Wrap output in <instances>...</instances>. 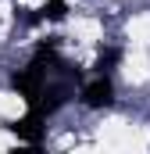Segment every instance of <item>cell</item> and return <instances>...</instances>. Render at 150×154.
<instances>
[{
    "instance_id": "obj_1",
    "label": "cell",
    "mask_w": 150,
    "mask_h": 154,
    "mask_svg": "<svg viewBox=\"0 0 150 154\" xmlns=\"http://www.w3.org/2000/svg\"><path fill=\"white\" fill-rule=\"evenodd\" d=\"M11 86L22 93V100L29 104V115H36L46 122V115L61 111L72 100L75 86H79V72L68 61L57 57V50L50 43H39L32 61L11 79Z\"/></svg>"
},
{
    "instance_id": "obj_2",
    "label": "cell",
    "mask_w": 150,
    "mask_h": 154,
    "mask_svg": "<svg viewBox=\"0 0 150 154\" xmlns=\"http://www.w3.org/2000/svg\"><path fill=\"white\" fill-rule=\"evenodd\" d=\"M111 100H114V86L107 79V72L82 86V104L86 108H111Z\"/></svg>"
},
{
    "instance_id": "obj_3",
    "label": "cell",
    "mask_w": 150,
    "mask_h": 154,
    "mask_svg": "<svg viewBox=\"0 0 150 154\" xmlns=\"http://www.w3.org/2000/svg\"><path fill=\"white\" fill-rule=\"evenodd\" d=\"M43 118H36V115H25V118H18L14 125H11V133L18 136V140H25V143H39L43 140V125H39Z\"/></svg>"
},
{
    "instance_id": "obj_4",
    "label": "cell",
    "mask_w": 150,
    "mask_h": 154,
    "mask_svg": "<svg viewBox=\"0 0 150 154\" xmlns=\"http://www.w3.org/2000/svg\"><path fill=\"white\" fill-rule=\"evenodd\" d=\"M118 61H122V50H118V47H111V50H104V54L97 57V65H93V68H97V75H104V72H107L111 65H118Z\"/></svg>"
}]
</instances>
